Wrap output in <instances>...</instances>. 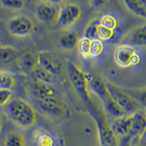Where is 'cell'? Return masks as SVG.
Here are the masks:
<instances>
[{
    "label": "cell",
    "mask_w": 146,
    "mask_h": 146,
    "mask_svg": "<svg viewBox=\"0 0 146 146\" xmlns=\"http://www.w3.org/2000/svg\"><path fill=\"white\" fill-rule=\"evenodd\" d=\"M113 35H114V30L100 26L98 29V38L102 41L110 40L113 38Z\"/></svg>",
    "instance_id": "30"
},
{
    "label": "cell",
    "mask_w": 146,
    "mask_h": 146,
    "mask_svg": "<svg viewBox=\"0 0 146 146\" xmlns=\"http://www.w3.org/2000/svg\"><path fill=\"white\" fill-rule=\"evenodd\" d=\"M38 64L55 76H60L64 72L65 66L56 54L48 50H42L37 53Z\"/></svg>",
    "instance_id": "8"
},
{
    "label": "cell",
    "mask_w": 146,
    "mask_h": 146,
    "mask_svg": "<svg viewBox=\"0 0 146 146\" xmlns=\"http://www.w3.org/2000/svg\"><path fill=\"white\" fill-rule=\"evenodd\" d=\"M1 5L4 7L10 10H20L25 6V2L22 0H2Z\"/></svg>",
    "instance_id": "28"
},
{
    "label": "cell",
    "mask_w": 146,
    "mask_h": 146,
    "mask_svg": "<svg viewBox=\"0 0 146 146\" xmlns=\"http://www.w3.org/2000/svg\"><path fill=\"white\" fill-rule=\"evenodd\" d=\"M123 2L126 8L131 13L146 21V7L143 4V1L126 0Z\"/></svg>",
    "instance_id": "20"
},
{
    "label": "cell",
    "mask_w": 146,
    "mask_h": 146,
    "mask_svg": "<svg viewBox=\"0 0 146 146\" xmlns=\"http://www.w3.org/2000/svg\"><path fill=\"white\" fill-rule=\"evenodd\" d=\"M130 94H129L136 99L137 101L143 105L144 108H146V88H142V89L130 90Z\"/></svg>",
    "instance_id": "29"
},
{
    "label": "cell",
    "mask_w": 146,
    "mask_h": 146,
    "mask_svg": "<svg viewBox=\"0 0 146 146\" xmlns=\"http://www.w3.org/2000/svg\"><path fill=\"white\" fill-rule=\"evenodd\" d=\"M121 43L134 48H146V24L130 30L121 38Z\"/></svg>",
    "instance_id": "12"
},
{
    "label": "cell",
    "mask_w": 146,
    "mask_h": 146,
    "mask_svg": "<svg viewBox=\"0 0 146 146\" xmlns=\"http://www.w3.org/2000/svg\"><path fill=\"white\" fill-rule=\"evenodd\" d=\"M88 110L96 122L98 127L99 140L100 146H118V136L103 116L102 113L99 112L94 106H88Z\"/></svg>",
    "instance_id": "4"
},
{
    "label": "cell",
    "mask_w": 146,
    "mask_h": 146,
    "mask_svg": "<svg viewBox=\"0 0 146 146\" xmlns=\"http://www.w3.org/2000/svg\"><path fill=\"white\" fill-rule=\"evenodd\" d=\"M99 22H100V26L106 27V28L112 30L115 29L118 25V21L115 18V17L112 15H110V14H105V15H102L100 18Z\"/></svg>",
    "instance_id": "26"
},
{
    "label": "cell",
    "mask_w": 146,
    "mask_h": 146,
    "mask_svg": "<svg viewBox=\"0 0 146 146\" xmlns=\"http://www.w3.org/2000/svg\"><path fill=\"white\" fill-rule=\"evenodd\" d=\"M16 66L23 75H33L36 66H38L37 54L32 51H26L18 56L15 59Z\"/></svg>",
    "instance_id": "14"
},
{
    "label": "cell",
    "mask_w": 146,
    "mask_h": 146,
    "mask_svg": "<svg viewBox=\"0 0 146 146\" xmlns=\"http://www.w3.org/2000/svg\"><path fill=\"white\" fill-rule=\"evenodd\" d=\"M31 91L34 99H44L58 96V91L53 85L42 83L33 78L31 81Z\"/></svg>",
    "instance_id": "15"
},
{
    "label": "cell",
    "mask_w": 146,
    "mask_h": 146,
    "mask_svg": "<svg viewBox=\"0 0 146 146\" xmlns=\"http://www.w3.org/2000/svg\"><path fill=\"white\" fill-rule=\"evenodd\" d=\"M17 50L12 45H0V64H7L17 58Z\"/></svg>",
    "instance_id": "22"
},
{
    "label": "cell",
    "mask_w": 146,
    "mask_h": 146,
    "mask_svg": "<svg viewBox=\"0 0 146 146\" xmlns=\"http://www.w3.org/2000/svg\"><path fill=\"white\" fill-rule=\"evenodd\" d=\"M32 141L36 146H55L54 137L43 128H36L32 132Z\"/></svg>",
    "instance_id": "16"
},
{
    "label": "cell",
    "mask_w": 146,
    "mask_h": 146,
    "mask_svg": "<svg viewBox=\"0 0 146 146\" xmlns=\"http://www.w3.org/2000/svg\"><path fill=\"white\" fill-rule=\"evenodd\" d=\"M6 29L10 35L18 38H26L35 31V23L26 14L13 15L6 23Z\"/></svg>",
    "instance_id": "3"
},
{
    "label": "cell",
    "mask_w": 146,
    "mask_h": 146,
    "mask_svg": "<svg viewBox=\"0 0 146 146\" xmlns=\"http://www.w3.org/2000/svg\"><path fill=\"white\" fill-rule=\"evenodd\" d=\"M100 24L99 21L90 22L86 27L85 28L83 32V36L91 40H95L98 38V29Z\"/></svg>",
    "instance_id": "24"
},
{
    "label": "cell",
    "mask_w": 146,
    "mask_h": 146,
    "mask_svg": "<svg viewBox=\"0 0 146 146\" xmlns=\"http://www.w3.org/2000/svg\"><path fill=\"white\" fill-rule=\"evenodd\" d=\"M91 3L93 4L92 6H94V7H100V6H102L103 5H105L106 3L105 1H93V2H91Z\"/></svg>",
    "instance_id": "32"
},
{
    "label": "cell",
    "mask_w": 146,
    "mask_h": 146,
    "mask_svg": "<svg viewBox=\"0 0 146 146\" xmlns=\"http://www.w3.org/2000/svg\"><path fill=\"white\" fill-rule=\"evenodd\" d=\"M34 100L36 107L47 115L59 118L64 114V105L58 96L44 99H34Z\"/></svg>",
    "instance_id": "11"
},
{
    "label": "cell",
    "mask_w": 146,
    "mask_h": 146,
    "mask_svg": "<svg viewBox=\"0 0 146 146\" xmlns=\"http://www.w3.org/2000/svg\"><path fill=\"white\" fill-rule=\"evenodd\" d=\"M61 2L41 1L35 7V17L46 25L57 24L61 10Z\"/></svg>",
    "instance_id": "5"
},
{
    "label": "cell",
    "mask_w": 146,
    "mask_h": 146,
    "mask_svg": "<svg viewBox=\"0 0 146 146\" xmlns=\"http://www.w3.org/2000/svg\"><path fill=\"white\" fill-rule=\"evenodd\" d=\"M104 44L103 42L100 39H95L91 40V49H90V57L97 58L101 56L104 51Z\"/></svg>",
    "instance_id": "27"
},
{
    "label": "cell",
    "mask_w": 146,
    "mask_h": 146,
    "mask_svg": "<svg viewBox=\"0 0 146 146\" xmlns=\"http://www.w3.org/2000/svg\"><path fill=\"white\" fill-rule=\"evenodd\" d=\"M4 146H26L25 137L19 131H8L4 139Z\"/></svg>",
    "instance_id": "19"
},
{
    "label": "cell",
    "mask_w": 146,
    "mask_h": 146,
    "mask_svg": "<svg viewBox=\"0 0 146 146\" xmlns=\"http://www.w3.org/2000/svg\"><path fill=\"white\" fill-rule=\"evenodd\" d=\"M109 93L115 102L126 113H134L136 110V105L133 98L124 90L118 87L111 81H106Z\"/></svg>",
    "instance_id": "9"
},
{
    "label": "cell",
    "mask_w": 146,
    "mask_h": 146,
    "mask_svg": "<svg viewBox=\"0 0 146 146\" xmlns=\"http://www.w3.org/2000/svg\"><path fill=\"white\" fill-rule=\"evenodd\" d=\"M145 115H146V113H145Z\"/></svg>",
    "instance_id": "35"
},
{
    "label": "cell",
    "mask_w": 146,
    "mask_h": 146,
    "mask_svg": "<svg viewBox=\"0 0 146 146\" xmlns=\"http://www.w3.org/2000/svg\"><path fill=\"white\" fill-rule=\"evenodd\" d=\"M6 112L12 121L24 129H31L36 124V110L23 99L17 97L10 100L7 105Z\"/></svg>",
    "instance_id": "1"
},
{
    "label": "cell",
    "mask_w": 146,
    "mask_h": 146,
    "mask_svg": "<svg viewBox=\"0 0 146 146\" xmlns=\"http://www.w3.org/2000/svg\"><path fill=\"white\" fill-rule=\"evenodd\" d=\"M82 15L80 5L75 2H68L62 5L59 18L57 24L64 29L71 28L79 21Z\"/></svg>",
    "instance_id": "7"
},
{
    "label": "cell",
    "mask_w": 146,
    "mask_h": 146,
    "mask_svg": "<svg viewBox=\"0 0 146 146\" xmlns=\"http://www.w3.org/2000/svg\"><path fill=\"white\" fill-rule=\"evenodd\" d=\"M132 125L129 135L126 137L128 146H135L139 143L146 132V115L142 112L131 114Z\"/></svg>",
    "instance_id": "10"
},
{
    "label": "cell",
    "mask_w": 146,
    "mask_h": 146,
    "mask_svg": "<svg viewBox=\"0 0 146 146\" xmlns=\"http://www.w3.org/2000/svg\"><path fill=\"white\" fill-rule=\"evenodd\" d=\"M115 63L121 68L137 66L141 62V56L134 47L125 44L118 45L113 53Z\"/></svg>",
    "instance_id": "6"
},
{
    "label": "cell",
    "mask_w": 146,
    "mask_h": 146,
    "mask_svg": "<svg viewBox=\"0 0 146 146\" xmlns=\"http://www.w3.org/2000/svg\"><path fill=\"white\" fill-rule=\"evenodd\" d=\"M34 78L42 83L53 85L57 81V77L38 65L33 73Z\"/></svg>",
    "instance_id": "23"
},
{
    "label": "cell",
    "mask_w": 146,
    "mask_h": 146,
    "mask_svg": "<svg viewBox=\"0 0 146 146\" xmlns=\"http://www.w3.org/2000/svg\"><path fill=\"white\" fill-rule=\"evenodd\" d=\"M12 97V91L10 90L0 89V107L7 105Z\"/></svg>",
    "instance_id": "31"
},
{
    "label": "cell",
    "mask_w": 146,
    "mask_h": 146,
    "mask_svg": "<svg viewBox=\"0 0 146 146\" xmlns=\"http://www.w3.org/2000/svg\"><path fill=\"white\" fill-rule=\"evenodd\" d=\"M91 40L83 36L78 41L77 48L83 58H87L90 57V49H91Z\"/></svg>",
    "instance_id": "25"
},
{
    "label": "cell",
    "mask_w": 146,
    "mask_h": 146,
    "mask_svg": "<svg viewBox=\"0 0 146 146\" xmlns=\"http://www.w3.org/2000/svg\"><path fill=\"white\" fill-rule=\"evenodd\" d=\"M132 125V120H131V115L128 116H123L122 118H116L112 124L111 127L117 136L126 137L129 135L131 129Z\"/></svg>",
    "instance_id": "17"
},
{
    "label": "cell",
    "mask_w": 146,
    "mask_h": 146,
    "mask_svg": "<svg viewBox=\"0 0 146 146\" xmlns=\"http://www.w3.org/2000/svg\"><path fill=\"white\" fill-rule=\"evenodd\" d=\"M16 83V78L13 73L6 70H0V89L11 91L15 88Z\"/></svg>",
    "instance_id": "21"
},
{
    "label": "cell",
    "mask_w": 146,
    "mask_h": 146,
    "mask_svg": "<svg viewBox=\"0 0 146 146\" xmlns=\"http://www.w3.org/2000/svg\"><path fill=\"white\" fill-rule=\"evenodd\" d=\"M89 88L100 98L102 103H105L112 98L107 87L106 82L96 73H86Z\"/></svg>",
    "instance_id": "13"
},
{
    "label": "cell",
    "mask_w": 146,
    "mask_h": 146,
    "mask_svg": "<svg viewBox=\"0 0 146 146\" xmlns=\"http://www.w3.org/2000/svg\"><path fill=\"white\" fill-rule=\"evenodd\" d=\"M2 129V114H1V112H0V134H1Z\"/></svg>",
    "instance_id": "33"
},
{
    "label": "cell",
    "mask_w": 146,
    "mask_h": 146,
    "mask_svg": "<svg viewBox=\"0 0 146 146\" xmlns=\"http://www.w3.org/2000/svg\"><path fill=\"white\" fill-rule=\"evenodd\" d=\"M143 4H144V5H145V7H146V0H143Z\"/></svg>",
    "instance_id": "34"
},
{
    "label": "cell",
    "mask_w": 146,
    "mask_h": 146,
    "mask_svg": "<svg viewBox=\"0 0 146 146\" xmlns=\"http://www.w3.org/2000/svg\"><path fill=\"white\" fill-rule=\"evenodd\" d=\"M68 70L70 81L78 95L86 103L88 106L94 105L90 94L89 85L86 73H85L75 62H72L69 64Z\"/></svg>",
    "instance_id": "2"
},
{
    "label": "cell",
    "mask_w": 146,
    "mask_h": 146,
    "mask_svg": "<svg viewBox=\"0 0 146 146\" xmlns=\"http://www.w3.org/2000/svg\"><path fill=\"white\" fill-rule=\"evenodd\" d=\"M80 38L78 32L75 31H68L60 36L58 43L65 50H73L77 48Z\"/></svg>",
    "instance_id": "18"
}]
</instances>
